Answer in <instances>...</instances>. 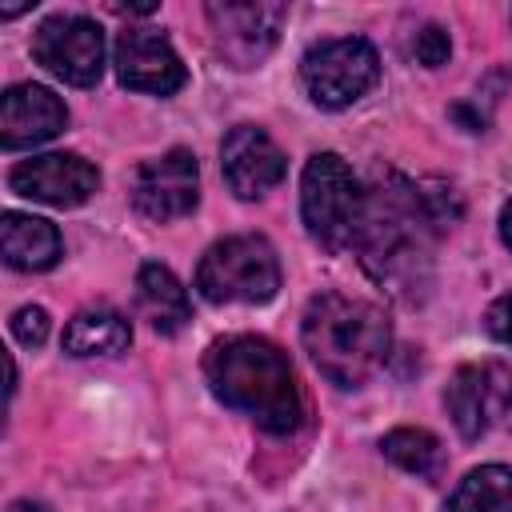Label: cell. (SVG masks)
Listing matches in <instances>:
<instances>
[{
    "instance_id": "6da1fadb",
    "label": "cell",
    "mask_w": 512,
    "mask_h": 512,
    "mask_svg": "<svg viewBox=\"0 0 512 512\" xmlns=\"http://www.w3.org/2000/svg\"><path fill=\"white\" fill-rule=\"evenodd\" d=\"M444 224V208L420 184L384 172L364 188V220L356 232L360 260L372 280L396 296H416L428 280L432 236Z\"/></svg>"
},
{
    "instance_id": "7a4b0ae2",
    "label": "cell",
    "mask_w": 512,
    "mask_h": 512,
    "mask_svg": "<svg viewBox=\"0 0 512 512\" xmlns=\"http://www.w3.org/2000/svg\"><path fill=\"white\" fill-rule=\"evenodd\" d=\"M204 380L220 404L252 416L264 432L284 436L300 424V388L292 364L264 336L216 340L204 356Z\"/></svg>"
},
{
    "instance_id": "3957f363",
    "label": "cell",
    "mask_w": 512,
    "mask_h": 512,
    "mask_svg": "<svg viewBox=\"0 0 512 512\" xmlns=\"http://www.w3.org/2000/svg\"><path fill=\"white\" fill-rule=\"evenodd\" d=\"M300 340L320 376H328L336 388H360L384 368L392 328L376 304L344 292H320L304 308Z\"/></svg>"
},
{
    "instance_id": "277c9868",
    "label": "cell",
    "mask_w": 512,
    "mask_h": 512,
    "mask_svg": "<svg viewBox=\"0 0 512 512\" xmlns=\"http://www.w3.org/2000/svg\"><path fill=\"white\" fill-rule=\"evenodd\" d=\"M300 216H304L308 236L320 248L344 252V248L356 244V232H360V220H364V188L336 152H316L304 164Z\"/></svg>"
},
{
    "instance_id": "5b68a950",
    "label": "cell",
    "mask_w": 512,
    "mask_h": 512,
    "mask_svg": "<svg viewBox=\"0 0 512 512\" xmlns=\"http://www.w3.org/2000/svg\"><path fill=\"white\" fill-rule=\"evenodd\" d=\"M196 288L208 304H268L280 288L276 248L256 232L224 236L204 252Z\"/></svg>"
},
{
    "instance_id": "8992f818",
    "label": "cell",
    "mask_w": 512,
    "mask_h": 512,
    "mask_svg": "<svg viewBox=\"0 0 512 512\" xmlns=\"http://www.w3.org/2000/svg\"><path fill=\"white\" fill-rule=\"evenodd\" d=\"M380 76V56L364 36L320 40L300 60V80L320 108L356 104Z\"/></svg>"
},
{
    "instance_id": "52a82bcc",
    "label": "cell",
    "mask_w": 512,
    "mask_h": 512,
    "mask_svg": "<svg viewBox=\"0 0 512 512\" xmlns=\"http://www.w3.org/2000/svg\"><path fill=\"white\" fill-rule=\"evenodd\" d=\"M444 408L464 440L512 432V368L500 360L464 364L444 388Z\"/></svg>"
},
{
    "instance_id": "ba28073f",
    "label": "cell",
    "mask_w": 512,
    "mask_h": 512,
    "mask_svg": "<svg viewBox=\"0 0 512 512\" xmlns=\"http://www.w3.org/2000/svg\"><path fill=\"white\" fill-rule=\"evenodd\" d=\"M32 56L56 80L92 88L104 72V32L88 16H48L32 36Z\"/></svg>"
},
{
    "instance_id": "9c48e42d",
    "label": "cell",
    "mask_w": 512,
    "mask_h": 512,
    "mask_svg": "<svg viewBox=\"0 0 512 512\" xmlns=\"http://www.w3.org/2000/svg\"><path fill=\"white\" fill-rule=\"evenodd\" d=\"M204 12L216 36V48L232 68L260 64L272 52L280 24L288 16V8L272 0H224V4H208Z\"/></svg>"
},
{
    "instance_id": "30bf717a",
    "label": "cell",
    "mask_w": 512,
    "mask_h": 512,
    "mask_svg": "<svg viewBox=\"0 0 512 512\" xmlns=\"http://www.w3.org/2000/svg\"><path fill=\"white\" fill-rule=\"evenodd\" d=\"M196 200H200V168L188 148H172L136 168L132 204L144 220H156V224L180 220L196 208Z\"/></svg>"
},
{
    "instance_id": "8fae6325",
    "label": "cell",
    "mask_w": 512,
    "mask_h": 512,
    "mask_svg": "<svg viewBox=\"0 0 512 512\" xmlns=\"http://www.w3.org/2000/svg\"><path fill=\"white\" fill-rule=\"evenodd\" d=\"M112 64H116L120 84L132 88V92L172 96L188 80L176 48L156 28H124L116 36V44H112Z\"/></svg>"
},
{
    "instance_id": "7c38bea8",
    "label": "cell",
    "mask_w": 512,
    "mask_h": 512,
    "mask_svg": "<svg viewBox=\"0 0 512 512\" xmlns=\"http://www.w3.org/2000/svg\"><path fill=\"white\" fill-rule=\"evenodd\" d=\"M8 184L16 196H28L36 204L76 208L100 188V172L76 152H44V156L20 160L8 172Z\"/></svg>"
},
{
    "instance_id": "4fadbf2b",
    "label": "cell",
    "mask_w": 512,
    "mask_h": 512,
    "mask_svg": "<svg viewBox=\"0 0 512 512\" xmlns=\"http://www.w3.org/2000/svg\"><path fill=\"white\" fill-rule=\"evenodd\" d=\"M220 168H224V184L240 200H260L284 180V152L264 128L236 124L220 144Z\"/></svg>"
},
{
    "instance_id": "5bb4252c",
    "label": "cell",
    "mask_w": 512,
    "mask_h": 512,
    "mask_svg": "<svg viewBox=\"0 0 512 512\" xmlns=\"http://www.w3.org/2000/svg\"><path fill=\"white\" fill-rule=\"evenodd\" d=\"M68 124L64 100L44 84H12L0 96V144L4 148H32L60 136Z\"/></svg>"
},
{
    "instance_id": "9a60e30c",
    "label": "cell",
    "mask_w": 512,
    "mask_h": 512,
    "mask_svg": "<svg viewBox=\"0 0 512 512\" xmlns=\"http://www.w3.org/2000/svg\"><path fill=\"white\" fill-rule=\"evenodd\" d=\"M0 252L16 272H44L60 260V232L44 216L4 212L0 216Z\"/></svg>"
},
{
    "instance_id": "2e32d148",
    "label": "cell",
    "mask_w": 512,
    "mask_h": 512,
    "mask_svg": "<svg viewBox=\"0 0 512 512\" xmlns=\"http://www.w3.org/2000/svg\"><path fill=\"white\" fill-rule=\"evenodd\" d=\"M136 308L164 336L180 332L188 324V316H192L184 284L164 264H140V272H136Z\"/></svg>"
},
{
    "instance_id": "e0dca14e",
    "label": "cell",
    "mask_w": 512,
    "mask_h": 512,
    "mask_svg": "<svg viewBox=\"0 0 512 512\" xmlns=\"http://www.w3.org/2000/svg\"><path fill=\"white\" fill-rule=\"evenodd\" d=\"M60 344H64L68 356H116L132 344V328L116 308L92 304V308H80L68 320Z\"/></svg>"
},
{
    "instance_id": "ac0fdd59",
    "label": "cell",
    "mask_w": 512,
    "mask_h": 512,
    "mask_svg": "<svg viewBox=\"0 0 512 512\" xmlns=\"http://www.w3.org/2000/svg\"><path fill=\"white\" fill-rule=\"evenodd\" d=\"M448 512H512V468L480 464L448 496Z\"/></svg>"
},
{
    "instance_id": "d6986e66",
    "label": "cell",
    "mask_w": 512,
    "mask_h": 512,
    "mask_svg": "<svg viewBox=\"0 0 512 512\" xmlns=\"http://www.w3.org/2000/svg\"><path fill=\"white\" fill-rule=\"evenodd\" d=\"M380 452L396 468H404L412 476H424V480H436L444 472V448L428 428H392L380 440Z\"/></svg>"
},
{
    "instance_id": "ffe728a7",
    "label": "cell",
    "mask_w": 512,
    "mask_h": 512,
    "mask_svg": "<svg viewBox=\"0 0 512 512\" xmlns=\"http://www.w3.org/2000/svg\"><path fill=\"white\" fill-rule=\"evenodd\" d=\"M8 328H12V336L24 344V348H40L44 340H48V312L40 308V304H24V308H16L12 312V320H8Z\"/></svg>"
},
{
    "instance_id": "44dd1931",
    "label": "cell",
    "mask_w": 512,
    "mask_h": 512,
    "mask_svg": "<svg viewBox=\"0 0 512 512\" xmlns=\"http://www.w3.org/2000/svg\"><path fill=\"white\" fill-rule=\"evenodd\" d=\"M412 52H416V60H420L424 68H440V64L448 60V52H452V44H448V32H444L440 24H424V28L416 32V44H412Z\"/></svg>"
},
{
    "instance_id": "7402d4cb",
    "label": "cell",
    "mask_w": 512,
    "mask_h": 512,
    "mask_svg": "<svg viewBox=\"0 0 512 512\" xmlns=\"http://www.w3.org/2000/svg\"><path fill=\"white\" fill-rule=\"evenodd\" d=\"M484 324H488V332H492L500 344H508V348H512V292H508V296H500V300H492V308H488Z\"/></svg>"
},
{
    "instance_id": "603a6c76",
    "label": "cell",
    "mask_w": 512,
    "mask_h": 512,
    "mask_svg": "<svg viewBox=\"0 0 512 512\" xmlns=\"http://www.w3.org/2000/svg\"><path fill=\"white\" fill-rule=\"evenodd\" d=\"M500 236H504V244H508V252H512V200L500 208Z\"/></svg>"
},
{
    "instance_id": "cb8c5ba5",
    "label": "cell",
    "mask_w": 512,
    "mask_h": 512,
    "mask_svg": "<svg viewBox=\"0 0 512 512\" xmlns=\"http://www.w3.org/2000/svg\"><path fill=\"white\" fill-rule=\"evenodd\" d=\"M8 512H48V508L44 504H32V500H16Z\"/></svg>"
}]
</instances>
